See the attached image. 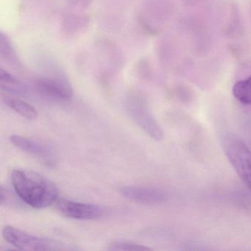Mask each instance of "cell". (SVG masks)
Masks as SVG:
<instances>
[{
    "instance_id": "cell-15",
    "label": "cell",
    "mask_w": 251,
    "mask_h": 251,
    "mask_svg": "<svg viewBox=\"0 0 251 251\" xmlns=\"http://www.w3.org/2000/svg\"><path fill=\"white\" fill-rule=\"evenodd\" d=\"M243 123V128L245 130V134H246L250 145H251V117H247Z\"/></svg>"
},
{
    "instance_id": "cell-12",
    "label": "cell",
    "mask_w": 251,
    "mask_h": 251,
    "mask_svg": "<svg viewBox=\"0 0 251 251\" xmlns=\"http://www.w3.org/2000/svg\"><path fill=\"white\" fill-rule=\"evenodd\" d=\"M232 93L235 99L245 105H251V75L233 85Z\"/></svg>"
},
{
    "instance_id": "cell-5",
    "label": "cell",
    "mask_w": 251,
    "mask_h": 251,
    "mask_svg": "<svg viewBox=\"0 0 251 251\" xmlns=\"http://www.w3.org/2000/svg\"><path fill=\"white\" fill-rule=\"evenodd\" d=\"M217 20L220 33L226 39H239L245 35L242 14L233 2H224L218 7Z\"/></svg>"
},
{
    "instance_id": "cell-2",
    "label": "cell",
    "mask_w": 251,
    "mask_h": 251,
    "mask_svg": "<svg viewBox=\"0 0 251 251\" xmlns=\"http://www.w3.org/2000/svg\"><path fill=\"white\" fill-rule=\"evenodd\" d=\"M223 151L238 176L251 190V151L239 136L226 133L222 137Z\"/></svg>"
},
{
    "instance_id": "cell-3",
    "label": "cell",
    "mask_w": 251,
    "mask_h": 251,
    "mask_svg": "<svg viewBox=\"0 0 251 251\" xmlns=\"http://www.w3.org/2000/svg\"><path fill=\"white\" fill-rule=\"evenodd\" d=\"M183 29L187 38L189 49L194 55L204 57L212 49V36L207 25L197 17H189L183 22Z\"/></svg>"
},
{
    "instance_id": "cell-1",
    "label": "cell",
    "mask_w": 251,
    "mask_h": 251,
    "mask_svg": "<svg viewBox=\"0 0 251 251\" xmlns=\"http://www.w3.org/2000/svg\"><path fill=\"white\" fill-rule=\"evenodd\" d=\"M12 183L17 195L33 208H47L58 199L56 186L36 172L20 169L14 170Z\"/></svg>"
},
{
    "instance_id": "cell-16",
    "label": "cell",
    "mask_w": 251,
    "mask_h": 251,
    "mask_svg": "<svg viewBox=\"0 0 251 251\" xmlns=\"http://www.w3.org/2000/svg\"><path fill=\"white\" fill-rule=\"evenodd\" d=\"M6 191L4 189L3 186H1V189H0V203L3 205L5 201H6L7 194Z\"/></svg>"
},
{
    "instance_id": "cell-8",
    "label": "cell",
    "mask_w": 251,
    "mask_h": 251,
    "mask_svg": "<svg viewBox=\"0 0 251 251\" xmlns=\"http://www.w3.org/2000/svg\"><path fill=\"white\" fill-rule=\"evenodd\" d=\"M130 117L149 135L155 139L160 141L164 137L162 129L151 112L142 105H130L128 108Z\"/></svg>"
},
{
    "instance_id": "cell-11",
    "label": "cell",
    "mask_w": 251,
    "mask_h": 251,
    "mask_svg": "<svg viewBox=\"0 0 251 251\" xmlns=\"http://www.w3.org/2000/svg\"><path fill=\"white\" fill-rule=\"evenodd\" d=\"M4 102L11 109L27 120H36L39 116V113L34 107L21 100L5 98H4Z\"/></svg>"
},
{
    "instance_id": "cell-18",
    "label": "cell",
    "mask_w": 251,
    "mask_h": 251,
    "mask_svg": "<svg viewBox=\"0 0 251 251\" xmlns=\"http://www.w3.org/2000/svg\"><path fill=\"white\" fill-rule=\"evenodd\" d=\"M248 13H249L250 23H251V3L250 4L249 11H248Z\"/></svg>"
},
{
    "instance_id": "cell-14",
    "label": "cell",
    "mask_w": 251,
    "mask_h": 251,
    "mask_svg": "<svg viewBox=\"0 0 251 251\" xmlns=\"http://www.w3.org/2000/svg\"><path fill=\"white\" fill-rule=\"evenodd\" d=\"M109 251H151V248L139 244L128 242H114L110 244L108 248Z\"/></svg>"
},
{
    "instance_id": "cell-17",
    "label": "cell",
    "mask_w": 251,
    "mask_h": 251,
    "mask_svg": "<svg viewBox=\"0 0 251 251\" xmlns=\"http://www.w3.org/2000/svg\"><path fill=\"white\" fill-rule=\"evenodd\" d=\"M182 1L186 5H195L203 2L204 0H182Z\"/></svg>"
},
{
    "instance_id": "cell-7",
    "label": "cell",
    "mask_w": 251,
    "mask_h": 251,
    "mask_svg": "<svg viewBox=\"0 0 251 251\" xmlns=\"http://www.w3.org/2000/svg\"><path fill=\"white\" fill-rule=\"evenodd\" d=\"M123 197L138 203L155 205L164 202L167 196L162 191L143 186H125L120 189Z\"/></svg>"
},
{
    "instance_id": "cell-13",
    "label": "cell",
    "mask_w": 251,
    "mask_h": 251,
    "mask_svg": "<svg viewBox=\"0 0 251 251\" xmlns=\"http://www.w3.org/2000/svg\"><path fill=\"white\" fill-rule=\"evenodd\" d=\"M0 82H1V86L5 90L11 91V92L21 91V85L20 82L2 69L0 70Z\"/></svg>"
},
{
    "instance_id": "cell-9",
    "label": "cell",
    "mask_w": 251,
    "mask_h": 251,
    "mask_svg": "<svg viewBox=\"0 0 251 251\" xmlns=\"http://www.w3.org/2000/svg\"><path fill=\"white\" fill-rule=\"evenodd\" d=\"M36 90L40 95L55 100H67L73 92L68 83L56 79H42L34 83Z\"/></svg>"
},
{
    "instance_id": "cell-10",
    "label": "cell",
    "mask_w": 251,
    "mask_h": 251,
    "mask_svg": "<svg viewBox=\"0 0 251 251\" xmlns=\"http://www.w3.org/2000/svg\"><path fill=\"white\" fill-rule=\"evenodd\" d=\"M10 141L14 146L33 156L45 159L50 156V151L46 147L33 139L18 135H13L10 137Z\"/></svg>"
},
{
    "instance_id": "cell-6",
    "label": "cell",
    "mask_w": 251,
    "mask_h": 251,
    "mask_svg": "<svg viewBox=\"0 0 251 251\" xmlns=\"http://www.w3.org/2000/svg\"><path fill=\"white\" fill-rule=\"evenodd\" d=\"M57 208L66 217L75 220H98L103 217L105 214V208L100 205L64 199L58 201Z\"/></svg>"
},
{
    "instance_id": "cell-4",
    "label": "cell",
    "mask_w": 251,
    "mask_h": 251,
    "mask_svg": "<svg viewBox=\"0 0 251 251\" xmlns=\"http://www.w3.org/2000/svg\"><path fill=\"white\" fill-rule=\"evenodd\" d=\"M4 239L15 248L23 251H46L59 249L58 244L50 239L34 236L13 226L2 230Z\"/></svg>"
}]
</instances>
